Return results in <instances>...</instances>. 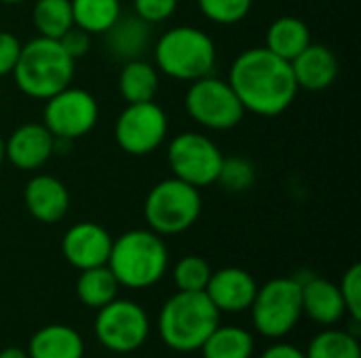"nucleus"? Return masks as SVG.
I'll return each instance as SVG.
<instances>
[{"instance_id": "obj_1", "label": "nucleus", "mask_w": 361, "mask_h": 358, "mask_svg": "<svg viewBox=\"0 0 361 358\" xmlns=\"http://www.w3.org/2000/svg\"><path fill=\"white\" fill-rule=\"evenodd\" d=\"M228 84L245 112L264 118L283 114L298 95L292 63L277 57L267 46H254L239 53L231 63Z\"/></svg>"}, {"instance_id": "obj_2", "label": "nucleus", "mask_w": 361, "mask_h": 358, "mask_svg": "<svg viewBox=\"0 0 361 358\" xmlns=\"http://www.w3.org/2000/svg\"><path fill=\"white\" fill-rule=\"evenodd\" d=\"M121 287L144 291L163 281L169 268V249L150 228L127 230L112 241L106 264Z\"/></svg>"}, {"instance_id": "obj_3", "label": "nucleus", "mask_w": 361, "mask_h": 358, "mask_svg": "<svg viewBox=\"0 0 361 358\" xmlns=\"http://www.w3.org/2000/svg\"><path fill=\"white\" fill-rule=\"evenodd\" d=\"M218 325L220 312L205 291H176L159 312V338L178 354L199 352Z\"/></svg>"}, {"instance_id": "obj_4", "label": "nucleus", "mask_w": 361, "mask_h": 358, "mask_svg": "<svg viewBox=\"0 0 361 358\" xmlns=\"http://www.w3.org/2000/svg\"><path fill=\"white\" fill-rule=\"evenodd\" d=\"M74 70L76 61L61 49L59 40L36 36L21 46L11 76L25 97L47 101L72 84Z\"/></svg>"}, {"instance_id": "obj_5", "label": "nucleus", "mask_w": 361, "mask_h": 358, "mask_svg": "<svg viewBox=\"0 0 361 358\" xmlns=\"http://www.w3.org/2000/svg\"><path fill=\"white\" fill-rule=\"evenodd\" d=\"M218 61L216 42L195 25H176L163 32L154 44V65L159 74L192 82L214 74Z\"/></svg>"}, {"instance_id": "obj_6", "label": "nucleus", "mask_w": 361, "mask_h": 358, "mask_svg": "<svg viewBox=\"0 0 361 358\" xmlns=\"http://www.w3.org/2000/svg\"><path fill=\"white\" fill-rule=\"evenodd\" d=\"M203 211L201 190L169 177L154 184L144 200V219L159 236H176L190 230Z\"/></svg>"}, {"instance_id": "obj_7", "label": "nucleus", "mask_w": 361, "mask_h": 358, "mask_svg": "<svg viewBox=\"0 0 361 358\" xmlns=\"http://www.w3.org/2000/svg\"><path fill=\"white\" fill-rule=\"evenodd\" d=\"M254 331L269 340L290 335L302 319L300 283L296 276H279L267 281L254 295L250 306Z\"/></svg>"}, {"instance_id": "obj_8", "label": "nucleus", "mask_w": 361, "mask_h": 358, "mask_svg": "<svg viewBox=\"0 0 361 358\" xmlns=\"http://www.w3.org/2000/svg\"><path fill=\"white\" fill-rule=\"evenodd\" d=\"M186 114L209 131H231L241 124L245 110L228 84L214 74L192 80L184 95Z\"/></svg>"}, {"instance_id": "obj_9", "label": "nucleus", "mask_w": 361, "mask_h": 358, "mask_svg": "<svg viewBox=\"0 0 361 358\" xmlns=\"http://www.w3.org/2000/svg\"><path fill=\"white\" fill-rule=\"evenodd\" d=\"M95 340L114 354L137 352L150 335V317L133 300H112L97 310L93 321Z\"/></svg>"}, {"instance_id": "obj_10", "label": "nucleus", "mask_w": 361, "mask_h": 358, "mask_svg": "<svg viewBox=\"0 0 361 358\" xmlns=\"http://www.w3.org/2000/svg\"><path fill=\"white\" fill-rule=\"evenodd\" d=\"M222 160V150L205 133L184 131L176 135L167 146V165L173 177L199 190L216 184Z\"/></svg>"}, {"instance_id": "obj_11", "label": "nucleus", "mask_w": 361, "mask_h": 358, "mask_svg": "<svg viewBox=\"0 0 361 358\" xmlns=\"http://www.w3.org/2000/svg\"><path fill=\"white\" fill-rule=\"evenodd\" d=\"M169 135L165 110L152 101L127 103L114 122V141L129 156H148L159 150Z\"/></svg>"}, {"instance_id": "obj_12", "label": "nucleus", "mask_w": 361, "mask_h": 358, "mask_svg": "<svg viewBox=\"0 0 361 358\" xmlns=\"http://www.w3.org/2000/svg\"><path fill=\"white\" fill-rule=\"evenodd\" d=\"M99 120L97 99L78 87H66L44 101L42 124L55 139L76 141L89 135Z\"/></svg>"}, {"instance_id": "obj_13", "label": "nucleus", "mask_w": 361, "mask_h": 358, "mask_svg": "<svg viewBox=\"0 0 361 358\" xmlns=\"http://www.w3.org/2000/svg\"><path fill=\"white\" fill-rule=\"evenodd\" d=\"M110 232L95 222H78L70 226L61 238V253L66 262L80 270L106 266L112 249Z\"/></svg>"}, {"instance_id": "obj_14", "label": "nucleus", "mask_w": 361, "mask_h": 358, "mask_svg": "<svg viewBox=\"0 0 361 358\" xmlns=\"http://www.w3.org/2000/svg\"><path fill=\"white\" fill-rule=\"evenodd\" d=\"M55 156V137L42 122H23L4 139V160L19 171H36Z\"/></svg>"}, {"instance_id": "obj_15", "label": "nucleus", "mask_w": 361, "mask_h": 358, "mask_svg": "<svg viewBox=\"0 0 361 358\" xmlns=\"http://www.w3.org/2000/svg\"><path fill=\"white\" fill-rule=\"evenodd\" d=\"M258 291L256 279L237 266L214 270L209 276V283L205 287V295L212 300V304L218 308V312L239 314L250 310L254 295Z\"/></svg>"}, {"instance_id": "obj_16", "label": "nucleus", "mask_w": 361, "mask_h": 358, "mask_svg": "<svg viewBox=\"0 0 361 358\" xmlns=\"http://www.w3.org/2000/svg\"><path fill=\"white\" fill-rule=\"evenodd\" d=\"M23 205L27 213L40 224H57L68 215L70 192L68 186L55 175L38 173L27 179L23 188Z\"/></svg>"}, {"instance_id": "obj_17", "label": "nucleus", "mask_w": 361, "mask_h": 358, "mask_svg": "<svg viewBox=\"0 0 361 358\" xmlns=\"http://www.w3.org/2000/svg\"><path fill=\"white\" fill-rule=\"evenodd\" d=\"M296 281L300 283L302 317L311 319L315 325L324 329L334 327L345 319L347 310L336 283L313 274H307L305 279L296 276Z\"/></svg>"}, {"instance_id": "obj_18", "label": "nucleus", "mask_w": 361, "mask_h": 358, "mask_svg": "<svg viewBox=\"0 0 361 358\" xmlns=\"http://www.w3.org/2000/svg\"><path fill=\"white\" fill-rule=\"evenodd\" d=\"M290 63H292L298 91L322 93V91H328L338 78V57L326 44L311 42Z\"/></svg>"}, {"instance_id": "obj_19", "label": "nucleus", "mask_w": 361, "mask_h": 358, "mask_svg": "<svg viewBox=\"0 0 361 358\" xmlns=\"http://www.w3.org/2000/svg\"><path fill=\"white\" fill-rule=\"evenodd\" d=\"M25 352L30 358H85V340L74 327L53 323L34 331Z\"/></svg>"}, {"instance_id": "obj_20", "label": "nucleus", "mask_w": 361, "mask_h": 358, "mask_svg": "<svg viewBox=\"0 0 361 358\" xmlns=\"http://www.w3.org/2000/svg\"><path fill=\"white\" fill-rule=\"evenodd\" d=\"M104 38L112 57L121 61L140 59L150 46V25L142 21L137 15H121L116 23L104 34Z\"/></svg>"}, {"instance_id": "obj_21", "label": "nucleus", "mask_w": 361, "mask_h": 358, "mask_svg": "<svg viewBox=\"0 0 361 358\" xmlns=\"http://www.w3.org/2000/svg\"><path fill=\"white\" fill-rule=\"evenodd\" d=\"M311 44V27L294 15L275 19L267 30V49L277 57L292 61Z\"/></svg>"}, {"instance_id": "obj_22", "label": "nucleus", "mask_w": 361, "mask_h": 358, "mask_svg": "<svg viewBox=\"0 0 361 358\" xmlns=\"http://www.w3.org/2000/svg\"><path fill=\"white\" fill-rule=\"evenodd\" d=\"M159 70L154 63L140 59L123 61L118 74V93L127 103L152 101L159 93Z\"/></svg>"}, {"instance_id": "obj_23", "label": "nucleus", "mask_w": 361, "mask_h": 358, "mask_svg": "<svg viewBox=\"0 0 361 358\" xmlns=\"http://www.w3.org/2000/svg\"><path fill=\"white\" fill-rule=\"evenodd\" d=\"M203 358H252L256 352L254 333L237 325H218L199 348Z\"/></svg>"}, {"instance_id": "obj_24", "label": "nucleus", "mask_w": 361, "mask_h": 358, "mask_svg": "<svg viewBox=\"0 0 361 358\" xmlns=\"http://www.w3.org/2000/svg\"><path fill=\"white\" fill-rule=\"evenodd\" d=\"M118 291H121V285L108 266L80 270L76 279V298L82 306L91 310H99L112 300H116Z\"/></svg>"}, {"instance_id": "obj_25", "label": "nucleus", "mask_w": 361, "mask_h": 358, "mask_svg": "<svg viewBox=\"0 0 361 358\" xmlns=\"http://www.w3.org/2000/svg\"><path fill=\"white\" fill-rule=\"evenodd\" d=\"M74 25L91 36L106 34L123 15L121 0H70Z\"/></svg>"}, {"instance_id": "obj_26", "label": "nucleus", "mask_w": 361, "mask_h": 358, "mask_svg": "<svg viewBox=\"0 0 361 358\" xmlns=\"http://www.w3.org/2000/svg\"><path fill=\"white\" fill-rule=\"evenodd\" d=\"M32 23L38 36L59 40L74 25L70 0H36L32 6Z\"/></svg>"}, {"instance_id": "obj_27", "label": "nucleus", "mask_w": 361, "mask_h": 358, "mask_svg": "<svg viewBox=\"0 0 361 358\" xmlns=\"http://www.w3.org/2000/svg\"><path fill=\"white\" fill-rule=\"evenodd\" d=\"M307 358H361L360 338L345 331L326 327L319 331L305 350Z\"/></svg>"}, {"instance_id": "obj_28", "label": "nucleus", "mask_w": 361, "mask_h": 358, "mask_svg": "<svg viewBox=\"0 0 361 358\" xmlns=\"http://www.w3.org/2000/svg\"><path fill=\"white\" fill-rule=\"evenodd\" d=\"M212 272L214 270L205 257L184 255L182 260L176 262L171 279H173V285L178 291H205Z\"/></svg>"}, {"instance_id": "obj_29", "label": "nucleus", "mask_w": 361, "mask_h": 358, "mask_svg": "<svg viewBox=\"0 0 361 358\" xmlns=\"http://www.w3.org/2000/svg\"><path fill=\"white\" fill-rule=\"evenodd\" d=\"M216 184L233 194L247 192L256 184V167L243 156H224Z\"/></svg>"}, {"instance_id": "obj_30", "label": "nucleus", "mask_w": 361, "mask_h": 358, "mask_svg": "<svg viewBox=\"0 0 361 358\" xmlns=\"http://www.w3.org/2000/svg\"><path fill=\"white\" fill-rule=\"evenodd\" d=\"M197 4L203 17L212 23L237 25L250 15L254 0H197Z\"/></svg>"}, {"instance_id": "obj_31", "label": "nucleus", "mask_w": 361, "mask_h": 358, "mask_svg": "<svg viewBox=\"0 0 361 358\" xmlns=\"http://www.w3.org/2000/svg\"><path fill=\"white\" fill-rule=\"evenodd\" d=\"M345 310L351 317V321H361V266L353 264L345 270L341 283H338Z\"/></svg>"}, {"instance_id": "obj_32", "label": "nucleus", "mask_w": 361, "mask_h": 358, "mask_svg": "<svg viewBox=\"0 0 361 358\" xmlns=\"http://www.w3.org/2000/svg\"><path fill=\"white\" fill-rule=\"evenodd\" d=\"M178 11V0H133V15L148 25L163 23Z\"/></svg>"}, {"instance_id": "obj_33", "label": "nucleus", "mask_w": 361, "mask_h": 358, "mask_svg": "<svg viewBox=\"0 0 361 358\" xmlns=\"http://www.w3.org/2000/svg\"><path fill=\"white\" fill-rule=\"evenodd\" d=\"M23 42L6 30H0V78L11 76L15 70V63L19 59Z\"/></svg>"}, {"instance_id": "obj_34", "label": "nucleus", "mask_w": 361, "mask_h": 358, "mask_svg": "<svg viewBox=\"0 0 361 358\" xmlns=\"http://www.w3.org/2000/svg\"><path fill=\"white\" fill-rule=\"evenodd\" d=\"M59 44L61 49L76 61L80 57H85L89 51H91V44H93V36L89 32H85L82 27L78 25H72L61 38H59Z\"/></svg>"}, {"instance_id": "obj_35", "label": "nucleus", "mask_w": 361, "mask_h": 358, "mask_svg": "<svg viewBox=\"0 0 361 358\" xmlns=\"http://www.w3.org/2000/svg\"><path fill=\"white\" fill-rule=\"evenodd\" d=\"M260 358H307L305 357V350H300L298 346L294 344H288V342H277L273 346H269Z\"/></svg>"}, {"instance_id": "obj_36", "label": "nucleus", "mask_w": 361, "mask_h": 358, "mask_svg": "<svg viewBox=\"0 0 361 358\" xmlns=\"http://www.w3.org/2000/svg\"><path fill=\"white\" fill-rule=\"evenodd\" d=\"M0 358H30V357H27V352H25L23 348H19V346H6V348H2V350H0Z\"/></svg>"}, {"instance_id": "obj_37", "label": "nucleus", "mask_w": 361, "mask_h": 358, "mask_svg": "<svg viewBox=\"0 0 361 358\" xmlns=\"http://www.w3.org/2000/svg\"><path fill=\"white\" fill-rule=\"evenodd\" d=\"M2 162H4V137L0 133V167H2Z\"/></svg>"}, {"instance_id": "obj_38", "label": "nucleus", "mask_w": 361, "mask_h": 358, "mask_svg": "<svg viewBox=\"0 0 361 358\" xmlns=\"http://www.w3.org/2000/svg\"><path fill=\"white\" fill-rule=\"evenodd\" d=\"M2 4H19V2H23V0H0Z\"/></svg>"}, {"instance_id": "obj_39", "label": "nucleus", "mask_w": 361, "mask_h": 358, "mask_svg": "<svg viewBox=\"0 0 361 358\" xmlns=\"http://www.w3.org/2000/svg\"><path fill=\"white\" fill-rule=\"evenodd\" d=\"M0 97H2V89H0Z\"/></svg>"}]
</instances>
